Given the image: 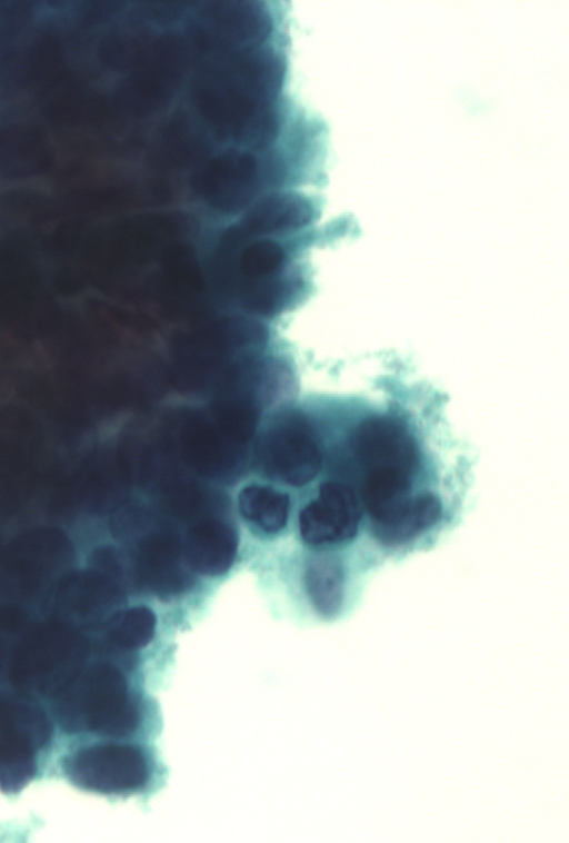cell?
Returning <instances> with one entry per match:
<instances>
[{"instance_id":"cell-12","label":"cell","mask_w":569,"mask_h":843,"mask_svg":"<svg viewBox=\"0 0 569 843\" xmlns=\"http://www.w3.org/2000/svg\"><path fill=\"white\" fill-rule=\"evenodd\" d=\"M306 586L313 609L323 618L337 617L345 604V576L340 564L331 557L311 562Z\"/></svg>"},{"instance_id":"cell-7","label":"cell","mask_w":569,"mask_h":843,"mask_svg":"<svg viewBox=\"0 0 569 843\" xmlns=\"http://www.w3.org/2000/svg\"><path fill=\"white\" fill-rule=\"evenodd\" d=\"M351 448L367 472L391 469L410 475L417 464L412 438L389 417L362 422L351 436Z\"/></svg>"},{"instance_id":"cell-15","label":"cell","mask_w":569,"mask_h":843,"mask_svg":"<svg viewBox=\"0 0 569 843\" xmlns=\"http://www.w3.org/2000/svg\"><path fill=\"white\" fill-rule=\"evenodd\" d=\"M3 657H4V652H3L2 645L0 644V671H1L2 665H3Z\"/></svg>"},{"instance_id":"cell-10","label":"cell","mask_w":569,"mask_h":843,"mask_svg":"<svg viewBox=\"0 0 569 843\" xmlns=\"http://www.w3.org/2000/svg\"><path fill=\"white\" fill-rule=\"evenodd\" d=\"M157 616L146 605L116 612L107 625V642L119 654L138 659V654L154 639Z\"/></svg>"},{"instance_id":"cell-14","label":"cell","mask_w":569,"mask_h":843,"mask_svg":"<svg viewBox=\"0 0 569 843\" xmlns=\"http://www.w3.org/2000/svg\"><path fill=\"white\" fill-rule=\"evenodd\" d=\"M264 112H266V111H264ZM273 112H276V111H273ZM273 112L271 111V112L269 113V110H268V113H267V116L269 115V117H268V118H266V120H264L263 122H267L269 119H272L274 116H277V115H278V113H274V115H273ZM264 117H266V116H263L262 118H264ZM262 118H261V119H262ZM259 120H260V119H259ZM257 121H258V120H257ZM254 122H256V121H254ZM254 122H252V123H254ZM252 123H251V125H252ZM261 123H262V122H261ZM249 126H250V125H249ZM247 127H248V126H247ZM244 128H246V127H244ZM242 129H243V128H242ZM242 129H240V130H242ZM240 130H238V131H240ZM238 131H237V132H238ZM234 133H236V132H234ZM232 135H233V133H232ZM230 136H231V135H230ZM228 137H229V136H228ZM226 138H227V137H226ZM223 139H224V138H223ZM221 140H222V139H221ZM219 141H220V140H219ZM217 142H218V141H217ZM214 143H216V142H214ZM212 145H213V143H212ZM210 146H211V145H210ZM206 148H207V147H206ZM203 149H204V148H203ZM201 150H202V149H201ZM199 151H200V150H199ZM197 152H198V151H197ZM194 153H196V152H194ZM192 155H193V153H192Z\"/></svg>"},{"instance_id":"cell-2","label":"cell","mask_w":569,"mask_h":843,"mask_svg":"<svg viewBox=\"0 0 569 843\" xmlns=\"http://www.w3.org/2000/svg\"><path fill=\"white\" fill-rule=\"evenodd\" d=\"M64 770L77 786L108 795H147L164 777L153 744L122 741L79 748L66 760Z\"/></svg>"},{"instance_id":"cell-13","label":"cell","mask_w":569,"mask_h":843,"mask_svg":"<svg viewBox=\"0 0 569 843\" xmlns=\"http://www.w3.org/2000/svg\"><path fill=\"white\" fill-rule=\"evenodd\" d=\"M441 516V504L433 494H423L412 498L405 516L382 538L401 542L433 525Z\"/></svg>"},{"instance_id":"cell-4","label":"cell","mask_w":569,"mask_h":843,"mask_svg":"<svg viewBox=\"0 0 569 843\" xmlns=\"http://www.w3.org/2000/svg\"><path fill=\"white\" fill-rule=\"evenodd\" d=\"M51 724L37 704L0 695V789L16 793L34 776L36 752L51 737Z\"/></svg>"},{"instance_id":"cell-5","label":"cell","mask_w":569,"mask_h":843,"mask_svg":"<svg viewBox=\"0 0 569 843\" xmlns=\"http://www.w3.org/2000/svg\"><path fill=\"white\" fill-rule=\"evenodd\" d=\"M361 507L353 489L338 482H326L317 498L299 513V533L309 545L345 542L357 535Z\"/></svg>"},{"instance_id":"cell-8","label":"cell","mask_w":569,"mask_h":843,"mask_svg":"<svg viewBox=\"0 0 569 843\" xmlns=\"http://www.w3.org/2000/svg\"><path fill=\"white\" fill-rule=\"evenodd\" d=\"M409 476L391 469L367 472L361 497L381 537L398 525L410 506Z\"/></svg>"},{"instance_id":"cell-3","label":"cell","mask_w":569,"mask_h":843,"mask_svg":"<svg viewBox=\"0 0 569 843\" xmlns=\"http://www.w3.org/2000/svg\"><path fill=\"white\" fill-rule=\"evenodd\" d=\"M88 651L87 642L68 627L40 628L17 647L11 683L22 693L53 696L86 665Z\"/></svg>"},{"instance_id":"cell-11","label":"cell","mask_w":569,"mask_h":843,"mask_svg":"<svg viewBox=\"0 0 569 843\" xmlns=\"http://www.w3.org/2000/svg\"><path fill=\"white\" fill-rule=\"evenodd\" d=\"M241 516L264 534H277L287 525L290 498L269 486L249 485L238 496Z\"/></svg>"},{"instance_id":"cell-6","label":"cell","mask_w":569,"mask_h":843,"mask_svg":"<svg viewBox=\"0 0 569 843\" xmlns=\"http://www.w3.org/2000/svg\"><path fill=\"white\" fill-rule=\"evenodd\" d=\"M322 456L310 426L293 419L276 430L262 453L267 474L292 486H303L321 468Z\"/></svg>"},{"instance_id":"cell-9","label":"cell","mask_w":569,"mask_h":843,"mask_svg":"<svg viewBox=\"0 0 569 843\" xmlns=\"http://www.w3.org/2000/svg\"><path fill=\"white\" fill-rule=\"evenodd\" d=\"M236 530L220 520L197 523L188 533L186 557L192 569L203 575L224 573L237 554Z\"/></svg>"},{"instance_id":"cell-1","label":"cell","mask_w":569,"mask_h":843,"mask_svg":"<svg viewBox=\"0 0 569 843\" xmlns=\"http://www.w3.org/2000/svg\"><path fill=\"white\" fill-rule=\"evenodd\" d=\"M134 671L110 662L86 664L53 695L61 727L153 744L160 725L158 706L143 686L129 678Z\"/></svg>"}]
</instances>
